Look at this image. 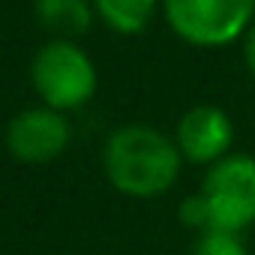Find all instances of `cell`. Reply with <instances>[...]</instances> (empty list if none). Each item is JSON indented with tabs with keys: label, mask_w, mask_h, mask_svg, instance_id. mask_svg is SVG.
<instances>
[{
	"label": "cell",
	"mask_w": 255,
	"mask_h": 255,
	"mask_svg": "<svg viewBox=\"0 0 255 255\" xmlns=\"http://www.w3.org/2000/svg\"><path fill=\"white\" fill-rule=\"evenodd\" d=\"M69 144V123L54 108H27L6 126V147L21 162H51Z\"/></svg>",
	"instance_id": "5b68a950"
},
{
	"label": "cell",
	"mask_w": 255,
	"mask_h": 255,
	"mask_svg": "<svg viewBox=\"0 0 255 255\" xmlns=\"http://www.w3.org/2000/svg\"><path fill=\"white\" fill-rule=\"evenodd\" d=\"M210 231L243 234L255 225V159L246 153H228L207 168L201 183Z\"/></svg>",
	"instance_id": "7a4b0ae2"
},
{
	"label": "cell",
	"mask_w": 255,
	"mask_h": 255,
	"mask_svg": "<svg viewBox=\"0 0 255 255\" xmlns=\"http://www.w3.org/2000/svg\"><path fill=\"white\" fill-rule=\"evenodd\" d=\"M243 60H246V66H249V72H252V78H255V27L246 33V42H243Z\"/></svg>",
	"instance_id": "8fae6325"
},
{
	"label": "cell",
	"mask_w": 255,
	"mask_h": 255,
	"mask_svg": "<svg viewBox=\"0 0 255 255\" xmlns=\"http://www.w3.org/2000/svg\"><path fill=\"white\" fill-rule=\"evenodd\" d=\"M33 12L36 21L54 36H81L93 21L87 0H36Z\"/></svg>",
	"instance_id": "52a82bcc"
},
{
	"label": "cell",
	"mask_w": 255,
	"mask_h": 255,
	"mask_svg": "<svg viewBox=\"0 0 255 255\" xmlns=\"http://www.w3.org/2000/svg\"><path fill=\"white\" fill-rule=\"evenodd\" d=\"M177 144L153 126H120L105 141L102 165L114 189L132 198H156L168 192L180 174Z\"/></svg>",
	"instance_id": "6da1fadb"
},
{
	"label": "cell",
	"mask_w": 255,
	"mask_h": 255,
	"mask_svg": "<svg viewBox=\"0 0 255 255\" xmlns=\"http://www.w3.org/2000/svg\"><path fill=\"white\" fill-rule=\"evenodd\" d=\"M234 141V126L231 117L216 108V105H195L189 108L180 123H177V135L174 144L186 162L195 165H216L219 159L228 156Z\"/></svg>",
	"instance_id": "8992f818"
},
{
	"label": "cell",
	"mask_w": 255,
	"mask_h": 255,
	"mask_svg": "<svg viewBox=\"0 0 255 255\" xmlns=\"http://www.w3.org/2000/svg\"><path fill=\"white\" fill-rule=\"evenodd\" d=\"M180 222H183L186 228L198 231V234L210 231V216H207V204H204L201 192H198V195L183 198V204H180Z\"/></svg>",
	"instance_id": "30bf717a"
},
{
	"label": "cell",
	"mask_w": 255,
	"mask_h": 255,
	"mask_svg": "<svg viewBox=\"0 0 255 255\" xmlns=\"http://www.w3.org/2000/svg\"><path fill=\"white\" fill-rule=\"evenodd\" d=\"M192 255H249L246 243L240 234H228V231H204L198 234Z\"/></svg>",
	"instance_id": "9c48e42d"
},
{
	"label": "cell",
	"mask_w": 255,
	"mask_h": 255,
	"mask_svg": "<svg viewBox=\"0 0 255 255\" xmlns=\"http://www.w3.org/2000/svg\"><path fill=\"white\" fill-rule=\"evenodd\" d=\"M171 30L198 48H219L243 36L255 0H162Z\"/></svg>",
	"instance_id": "277c9868"
},
{
	"label": "cell",
	"mask_w": 255,
	"mask_h": 255,
	"mask_svg": "<svg viewBox=\"0 0 255 255\" xmlns=\"http://www.w3.org/2000/svg\"><path fill=\"white\" fill-rule=\"evenodd\" d=\"M30 78L36 93L54 111L81 108L96 93L93 60L69 39H54L42 45L30 63Z\"/></svg>",
	"instance_id": "3957f363"
},
{
	"label": "cell",
	"mask_w": 255,
	"mask_h": 255,
	"mask_svg": "<svg viewBox=\"0 0 255 255\" xmlns=\"http://www.w3.org/2000/svg\"><path fill=\"white\" fill-rule=\"evenodd\" d=\"M93 9L117 33H141L156 12V0H93Z\"/></svg>",
	"instance_id": "ba28073f"
}]
</instances>
